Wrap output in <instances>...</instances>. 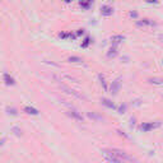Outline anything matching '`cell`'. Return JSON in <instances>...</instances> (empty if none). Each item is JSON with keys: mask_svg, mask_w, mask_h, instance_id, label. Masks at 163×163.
Listing matches in <instances>:
<instances>
[{"mask_svg": "<svg viewBox=\"0 0 163 163\" xmlns=\"http://www.w3.org/2000/svg\"><path fill=\"white\" fill-rule=\"evenodd\" d=\"M125 37L124 36H121V35H117V36H112L111 37V41L114 42V44H119V42H121L122 40H124Z\"/></svg>", "mask_w": 163, "mask_h": 163, "instance_id": "obj_12", "label": "cell"}, {"mask_svg": "<svg viewBox=\"0 0 163 163\" xmlns=\"http://www.w3.org/2000/svg\"><path fill=\"white\" fill-rule=\"evenodd\" d=\"M125 110H126V106L125 105L124 106H120V107H119V112H120V114H124Z\"/></svg>", "mask_w": 163, "mask_h": 163, "instance_id": "obj_21", "label": "cell"}, {"mask_svg": "<svg viewBox=\"0 0 163 163\" xmlns=\"http://www.w3.org/2000/svg\"><path fill=\"white\" fill-rule=\"evenodd\" d=\"M159 125H161V122H159V121H157V122H143L139 128H140L141 131L147 132V131H151V130H153V129L158 128Z\"/></svg>", "mask_w": 163, "mask_h": 163, "instance_id": "obj_3", "label": "cell"}, {"mask_svg": "<svg viewBox=\"0 0 163 163\" xmlns=\"http://www.w3.org/2000/svg\"><path fill=\"white\" fill-rule=\"evenodd\" d=\"M130 17H134V18H136V17H138V13H136V12H130Z\"/></svg>", "mask_w": 163, "mask_h": 163, "instance_id": "obj_24", "label": "cell"}, {"mask_svg": "<svg viewBox=\"0 0 163 163\" xmlns=\"http://www.w3.org/2000/svg\"><path fill=\"white\" fill-rule=\"evenodd\" d=\"M102 154L105 155V158L107 159V162H110V163H124L121 159H119L114 153L111 152V149H103V151H102Z\"/></svg>", "mask_w": 163, "mask_h": 163, "instance_id": "obj_1", "label": "cell"}, {"mask_svg": "<svg viewBox=\"0 0 163 163\" xmlns=\"http://www.w3.org/2000/svg\"><path fill=\"white\" fill-rule=\"evenodd\" d=\"M6 112H8V114H12V115H17V110L13 107H6Z\"/></svg>", "mask_w": 163, "mask_h": 163, "instance_id": "obj_20", "label": "cell"}, {"mask_svg": "<svg viewBox=\"0 0 163 163\" xmlns=\"http://www.w3.org/2000/svg\"><path fill=\"white\" fill-rule=\"evenodd\" d=\"M98 78H99V80H101V84L103 85V88H105V89H107V84H106V82H105V76L102 75V74H99V75H98Z\"/></svg>", "mask_w": 163, "mask_h": 163, "instance_id": "obj_17", "label": "cell"}, {"mask_svg": "<svg viewBox=\"0 0 163 163\" xmlns=\"http://www.w3.org/2000/svg\"><path fill=\"white\" fill-rule=\"evenodd\" d=\"M4 141H5V138H3V139H1V140H0V147H1V145H3V144H4Z\"/></svg>", "mask_w": 163, "mask_h": 163, "instance_id": "obj_25", "label": "cell"}, {"mask_svg": "<svg viewBox=\"0 0 163 163\" xmlns=\"http://www.w3.org/2000/svg\"><path fill=\"white\" fill-rule=\"evenodd\" d=\"M68 61H70V62H82V59L78 58V56H70V58L68 59Z\"/></svg>", "mask_w": 163, "mask_h": 163, "instance_id": "obj_15", "label": "cell"}, {"mask_svg": "<svg viewBox=\"0 0 163 163\" xmlns=\"http://www.w3.org/2000/svg\"><path fill=\"white\" fill-rule=\"evenodd\" d=\"M111 152L114 153V154H115L119 159H121L122 162H124V161H135L134 158L130 157L128 153L124 152V151H121V149H111Z\"/></svg>", "mask_w": 163, "mask_h": 163, "instance_id": "obj_2", "label": "cell"}, {"mask_svg": "<svg viewBox=\"0 0 163 163\" xmlns=\"http://www.w3.org/2000/svg\"><path fill=\"white\" fill-rule=\"evenodd\" d=\"M151 83H154V84H161L162 83V79L161 78H153V79H149Z\"/></svg>", "mask_w": 163, "mask_h": 163, "instance_id": "obj_19", "label": "cell"}, {"mask_svg": "<svg viewBox=\"0 0 163 163\" xmlns=\"http://www.w3.org/2000/svg\"><path fill=\"white\" fill-rule=\"evenodd\" d=\"M102 105H105V106H107V107H110V108H116V106L112 103L111 101H110L108 98H102Z\"/></svg>", "mask_w": 163, "mask_h": 163, "instance_id": "obj_10", "label": "cell"}, {"mask_svg": "<svg viewBox=\"0 0 163 163\" xmlns=\"http://www.w3.org/2000/svg\"><path fill=\"white\" fill-rule=\"evenodd\" d=\"M79 5H80L82 8H84V9H89L92 6V1H87V3L80 1V3H79Z\"/></svg>", "mask_w": 163, "mask_h": 163, "instance_id": "obj_14", "label": "cell"}, {"mask_svg": "<svg viewBox=\"0 0 163 163\" xmlns=\"http://www.w3.org/2000/svg\"><path fill=\"white\" fill-rule=\"evenodd\" d=\"M24 112H27L29 115H38V111L33 107H29V106H26L24 107Z\"/></svg>", "mask_w": 163, "mask_h": 163, "instance_id": "obj_9", "label": "cell"}, {"mask_svg": "<svg viewBox=\"0 0 163 163\" xmlns=\"http://www.w3.org/2000/svg\"><path fill=\"white\" fill-rule=\"evenodd\" d=\"M69 116H71V117H74L75 120H78V121H83V116L79 114L78 111H75V110H71L70 112H69Z\"/></svg>", "mask_w": 163, "mask_h": 163, "instance_id": "obj_8", "label": "cell"}, {"mask_svg": "<svg viewBox=\"0 0 163 163\" xmlns=\"http://www.w3.org/2000/svg\"><path fill=\"white\" fill-rule=\"evenodd\" d=\"M112 13H114V8H112V6H110V5L101 6V14L102 15L108 17V15H112Z\"/></svg>", "mask_w": 163, "mask_h": 163, "instance_id": "obj_5", "label": "cell"}, {"mask_svg": "<svg viewBox=\"0 0 163 163\" xmlns=\"http://www.w3.org/2000/svg\"><path fill=\"white\" fill-rule=\"evenodd\" d=\"M117 55V50H116V47H111L108 50V52H107V56L108 58H114V56Z\"/></svg>", "mask_w": 163, "mask_h": 163, "instance_id": "obj_13", "label": "cell"}, {"mask_svg": "<svg viewBox=\"0 0 163 163\" xmlns=\"http://www.w3.org/2000/svg\"><path fill=\"white\" fill-rule=\"evenodd\" d=\"M84 33V29H78V32L75 33V36H82Z\"/></svg>", "mask_w": 163, "mask_h": 163, "instance_id": "obj_23", "label": "cell"}, {"mask_svg": "<svg viewBox=\"0 0 163 163\" xmlns=\"http://www.w3.org/2000/svg\"><path fill=\"white\" fill-rule=\"evenodd\" d=\"M136 24H138L139 27H141V26H155V22H153L152 19L144 18V19H141V21H138V22H136Z\"/></svg>", "mask_w": 163, "mask_h": 163, "instance_id": "obj_6", "label": "cell"}, {"mask_svg": "<svg viewBox=\"0 0 163 163\" xmlns=\"http://www.w3.org/2000/svg\"><path fill=\"white\" fill-rule=\"evenodd\" d=\"M88 116H89V117H92V119H96V120H102V119H103L102 116H98V115L93 114V112H88Z\"/></svg>", "mask_w": 163, "mask_h": 163, "instance_id": "obj_18", "label": "cell"}, {"mask_svg": "<svg viewBox=\"0 0 163 163\" xmlns=\"http://www.w3.org/2000/svg\"><path fill=\"white\" fill-rule=\"evenodd\" d=\"M91 42H92V41H91V37H88V36H87V37L84 38V41L82 42V47H87V46L91 44Z\"/></svg>", "mask_w": 163, "mask_h": 163, "instance_id": "obj_16", "label": "cell"}, {"mask_svg": "<svg viewBox=\"0 0 163 163\" xmlns=\"http://www.w3.org/2000/svg\"><path fill=\"white\" fill-rule=\"evenodd\" d=\"M3 78H4V82H5V84L6 85H14L15 84V80H14V78H13V76H10L8 74V73H5L4 74V76H3Z\"/></svg>", "mask_w": 163, "mask_h": 163, "instance_id": "obj_7", "label": "cell"}, {"mask_svg": "<svg viewBox=\"0 0 163 163\" xmlns=\"http://www.w3.org/2000/svg\"><path fill=\"white\" fill-rule=\"evenodd\" d=\"M13 131H14V132H15V134H17V135H21V134H22V131H21V130H19V129H18V128H14V129H13Z\"/></svg>", "mask_w": 163, "mask_h": 163, "instance_id": "obj_22", "label": "cell"}, {"mask_svg": "<svg viewBox=\"0 0 163 163\" xmlns=\"http://www.w3.org/2000/svg\"><path fill=\"white\" fill-rule=\"evenodd\" d=\"M120 85H121V78H117L115 79L114 82H112L111 87H110V92H111V94H117L119 89H120Z\"/></svg>", "mask_w": 163, "mask_h": 163, "instance_id": "obj_4", "label": "cell"}, {"mask_svg": "<svg viewBox=\"0 0 163 163\" xmlns=\"http://www.w3.org/2000/svg\"><path fill=\"white\" fill-rule=\"evenodd\" d=\"M59 37H60V38H75L76 36L74 35V33L69 32V33H60Z\"/></svg>", "mask_w": 163, "mask_h": 163, "instance_id": "obj_11", "label": "cell"}]
</instances>
